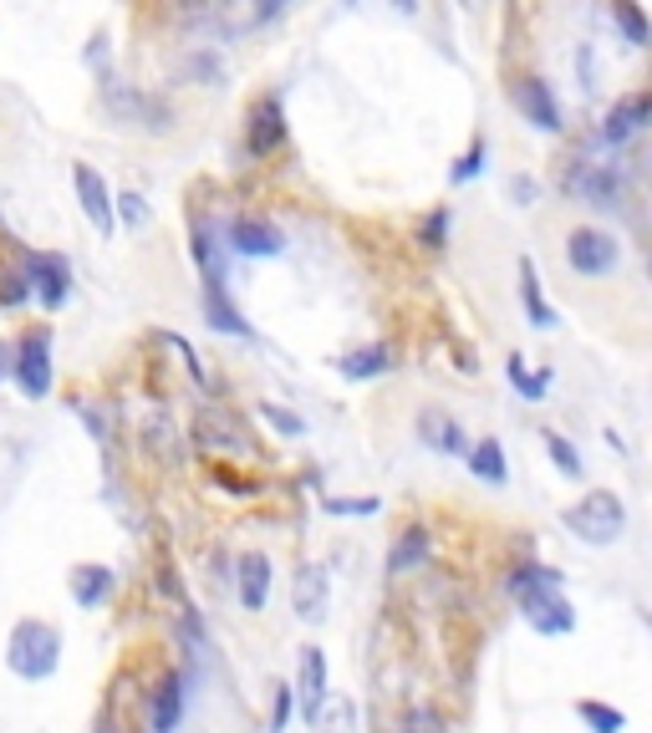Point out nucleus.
Instances as JSON below:
<instances>
[{"label":"nucleus","instance_id":"obj_1","mask_svg":"<svg viewBox=\"0 0 652 733\" xmlns=\"http://www.w3.org/2000/svg\"><path fill=\"white\" fill-rule=\"evenodd\" d=\"M510 591H515L520 612H525V621L540 637H566V631L577 627V612L561 596V571H550V566H520L510 575Z\"/></svg>","mask_w":652,"mask_h":733},{"label":"nucleus","instance_id":"obj_2","mask_svg":"<svg viewBox=\"0 0 652 733\" xmlns=\"http://www.w3.org/2000/svg\"><path fill=\"white\" fill-rule=\"evenodd\" d=\"M561 520H566V530H571L577 540L612 545V540H622V530H627V504L612 495V489H592V495H581Z\"/></svg>","mask_w":652,"mask_h":733},{"label":"nucleus","instance_id":"obj_3","mask_svg":"<svg viewBox=\"0 0 652 733\" xmlns=\"http://www.w3.org/2000/svg\"><path fill=\"white\" fill-rule=\"evenodd\" d=\"M5 662H11V673L26 677V683L51 677L57 673V662H61L57 627H46V621H21V627L11 631V642H5Z\"/></svg>","mask_w":652,"mask_h":733},{"label":"nucleus","instance_id":"obj_4","mask_svg":"<svg viewBox=\"0 0 652 733\" xmlns=\"http://www.w3.org/2000/svg\"><path fill=\"white\" fill-rule=\"evenodd\" d=\"M566 265L577 270V276H612L617 265H622V245L607 235V230H596V224H577L571 235H566Z\"/></svg>","mask_w":652,"mask_h":733},{"label":"nucleus","instance_id":"obj_5","mask_svg":"<svg viewBox=\"0 0 652 733\" xmlns=\"http://www.w3.org/2000/svg\"><path fill=\"white\" fill-rule=\"evenodd\" d=\"M15 382H21V393L31 397V403H42L46 393H51V331H26L21 337V347H15Z\"/></svg>","mask_w":652,"mask_h":733},{"label":"nucleus","instance_id":"obj_6","mask_svg":"<svg viewBox=\"0 0 652 733\" xmlns=\"http://www.w3.org/2000/svg\"><path fill=\"white\" fill-rule=\"evenodd\" d=\"M21 280H26L31 295H42V306H61L67 291H72V270L61 255H26L21 260Z\"/></svg>","mask_w":652,"mask_h":733},{"label":"nucleus","instance_id":"obj_7","mask_svg":"<svg viewBox=\"0 0 652 733\" xmlns=\"http://www.w3.org/2000/svg\"><path fill=\"white\" fill-rule=\"evenodd\" d=\"M230 249H235V255H245V260H270V255H281V249H286V235L270 220L240 214V220L230 224Z\"/></svg>","mask_w":652,"mask_h":733},{"label":"nucleus","instance_id":"obj_8","mask_svg":"<svg viewBox=\"0 0 652 733\" xmlns=\"http://www.w3.org/2000/svg\"><path fill=\"white\" fill-rule=\"evenodd\" d=\"M286 143V113H281V97H260L251 107V123H245V148L255 159H266L276 148Z\"/></svg>","mask_w":652,"mask_h":733},{"label":"nucleus","instance_id":"obj_9","mask_svg":"<svg viewBox=\"0 0 652 733\" xmlns=\"http://www.w3.org/2000/svg\"><path fill=\"white\" fill-rule=\"evenodd\" d=\"M72 189H77V205L88 209V220L103 230V235H113V194H107L103 174L92 168V163H72Z\"/></svg>","mask_w":652,"mask_h":733},{"label":"nucleus","instance_id":"obj_10","mask_svg":"<svg viewBox=\"0 0 652 733\" xmlns=\"http://www.w3.org/2000/svg\"><path fill=\"white\" fill-rule=\"evenodd\" d=\"M648 118H652L648 92H632V97H622V103L602 118V132H596V138H602V148H622L627 138H638V132L648 128Z\"/></svg>","mask_w":652,"mask_h":733},{"label":"nucleus","instance_id":"obj_11","mask_svg":"<svg viewBox=\"0 0 652 733\" xmlns=\"http://www.w3.org/2000/svg\"><path fill=\"white\" fill-rule=\"evenodd\" d=\"M515 107L525 113V118L535 123L540 132H561V107H556V92H550L546 77H520L515 82Z\"/></svg>","mask_w":652,"mask_h":733},{"label":"nucleus","instance_id":"obj_12","mask_svg":"<svg viewBox=\"0 0 652 733\" xmlns=\"http://www.w3.org/2000/svg\"><path fill=\"white\" fill-rule=\"evenodd\" d=\"M418 439H423V449H433V454H464V449H469L459 418H449L444 408L418 412Z\"/></svg>","mask_w":652,"mask_h":733},{"label":"nucleus","instance_id":"obj_13","mask_svg":"<svg viewBox=\"0 0 652 733\" xmlns=\"http://www.w3.org/2000/svg\"><path fill=\"white\" fill-rule=\"evenodd\" d=\"M520 306H525L531 326H540V331H556V326H561L556 306H550V301H546V291H540V270H535V260H531V255L520 260Z\"/></svg>","mask_w":652,"mask_h":733},{"label":"nucleus","instance_id":"obj_14","mask_svg":"<svg viewBox=\"0 0 652 733\" xmlns=\"http://www.w3.org/2000/svg\"><path fill=\"white\" fill-rule=\"evenodd\" d=\"M199 306H205V322L224 337H251V326L230 306V295H224V280H205V295H199Z\"/></svg>","mask_w":652,"mask_h":733},{"label":"nucleus","instance_id":"obj_15","mask_svg":"<svg viewBox=\"0 0 652 733\" xmlns=\"http://www.w3.org/2000/svg\"><path fill=\"white\" fill-rule=\"evenodd\" d=\"M291 596H296L301 621H322V616H326V596H331V581H326L322 566H301Z\"/></svg>","mask_w":652,"mask_h":733},{"label":"nucleus","instance_id":"obj_16","mask_svg":"<svg viewBox=\"0 0 652 733\" xmlns=\"http://www.w3.org/2000/svg\"><path fill=\"white\" fill-rule=\"evenodd\" d=\"M581 199L592 209H617V199H622V168H612V163H596V168H586L581 174Z\"/></svg>","mask_w":652,"mask_h":733},{"label":"nucleus","instance_id":"obj_17","mask_svg":"<svg viewBox=\"0 0 652 733\" xmlns=\"http://www.w3.org/2000/svg\"><path fill=\"white\" fill-rule=\"evenodd\" d=\"M296 693H301L306 719L326 703V652H322V647H306V652H301V688Z\"/></svg>","mask_w":652,"mask_h":733},{"label":"nucleus","instance_id":"obj_18","mask_svg":"<svg viewBox=\"0 0 652 733\" xmlns=\"http://www.w3.org/2000/svg\"><path fill=\"white\" fill-rule=\"evenodd\" d=\"M266 596H270V560L260 550H251L240 560V602H245V612H260Z\"/></svg>","mask_w":652,"mask_h":733},{"label":"nucleus","instance_id":"obj_19","mask_svg":"<svg viewBox=\"0 0 652 733\" xmlns=\"http://www.w3.org/2000/svg\"><path fill=\"white\" fill-rule=\"evenodd\" d=\"M464 458H469L475 479H485V485H504V479H510V464H504L500 439H479V443H469V449H464Z\"/></svg>","mask_w":652,"mask_h":733},{"label":"nucleus","instance_id":"obj_20","mask_svg":"<svg viewBox=\"0 0 652 733\" xmlns=\"http://www.w3.org/2000/svg\"><path fill=\"white\" fill-rule=\"evenodd\" d=\"M387 366H393V352H387L383 341H372V347H357V352L341 357V377H347V382H368V377H383Z\"/></svg>","mask_w":652,"mask_h":733},{"label":"nucleus","instance_id":"obj_21","mask_svg":"<svg viewBox=\"0 0 652 733\" xmlns=\"http://www.w3.org/2000/svg\"><path fill=\"white\" fill-rule=\"evenodd\" d=\"M178 713H184V693H178V677L168 673L153 688V703H149V723H153V733H174V723H178Z\"/></svg>","mask_w":652,"mask_h":733},{"label":"nucleus","instance_id":"obj_22","mask_svg":"<svg viewBox=\"0 0 652 733\" xmlns=\"http://www.w3.org/2000/svg\"><path fill=\"white\" fill-rule=\"evenodd\" d=\"M194 260H199L205 280H224V249L209 220H194Z\"/></svg>","mask_w":652,"mask_h":733},{"label":"nucleus","instance_id":"obj_23","mask_svg":"<svg viewBox=\"0 0 652 733\" xmlns=\"http://www.w3.org/2000/svg\"><path fill=\"white\" fill-rule=\"evenodd\" d=\"M72 596L82 606H103L113 596V571L107 566H77L72 571Z\"/></svg>","mask_w":652,"mask_h":733},{"label":"nucleus","instance_id":"obj_24","mask_svg":"<svg viewBox=\"0 0 652 733\" xmlns=\"http://www.w3.org/2000/svg\"><path fill=\"white\" fill-rule=\"evenodd\" d=\"M312 729L316 733H357V708H352V698H331V703H322L312 713Z\"/></svg>","mask_w":652,"mask_h":733},{"label":"nucleus","instance_id":"obj_25","mask_svg":"<svg viewBox=\"0 0 652 733\" xmlns=\"http://www.w3.org/2000/svg\"><path fill=\"white\" fill-rule=\"evenodd\" d=\"M577 713H581V723H586L592 733H622L627 729V719L617 713V708L592 703V698H586V703H577Z\"/></svg>","mask_w":652,"mask_h":733},{"label":"nucleus","instance_id":"obj_26","mask_svg":"<svg viewBox=\"0 0 652 733\" xmlns=\"http://www.w3.org/2000/svg\"><path fill=\"white\" fill-rule=\"evenodd\" d=\"M423 556H429V535H423V530H408V535L398 540V550H393V575L414 571Z\"/></svg>","mask_w":652,"mask_h":733},{"label":"nucleus","instance_id":"obj_27","mask_svg":"<svg viewBox=\"0 0 652 733\" xmlns=\"http://www.w3.org/2000/svg\"><path fill=\"white\" fill-rule=\"evenodd\" d=\"M449 230H454V209L449 205H439L423 220V230H418V240H423V249H444V240H449Z\"/></svg>","mask_w":652,"mask_h":733},{"label":"nucleus","instance_id":"obj_28","mask_svg":"<svg viewBox=\"0 0 652 733\" xmlns=\"http://www.w3.org/2000/svg\"><path fill=\"white\" fill-rule=\"evenodd\" d=\"M546 449H550V464H556L566 479H581V454L561 439V433H546Z\"/></svg>","mask_w":652,"mask_h":733},{"label":"nucleus","instance_id":"obj_29","mask_svg":"<svg viewBox=\"0 0 652 733\" xmlns=\"http://www.w3.org/2000/svg\"><path fill=\"white\" fill-rule=\"evenodd\" d=\"M612 11H617V21H622L627 42H632V46H642V42H648V21H642V11L632 5V0H612Z\"/></svg>","mask_w":652,"mask_h":733},{"label":"nucleus","instance_id":"obj_30","mask_svg":"<svg viewBox=\"0 0 652 733\" xmlns=\"http://www.w3.org/2000/svg\"><path fill=\"white\" fill-rule=\"evenodd\" d=\"M168 11H174L178 26H199V21H209V15L220 11V0H174Z\"/></svg>","mask_w":652,"mask_h":733},{"label":"nucleus","instance_id":"obj_31","mask_svg":"<svg viewBox=\"0 0 652 733\" xmlns=\"http://www.w3.org/2000/svg\"><path fill=\"white\" fill-rule=\"evenodd\" d=\"M504 372H510V382H515V393L520 397H540L546 393V377H531V372H525V357H510V366H504Z\"/></svg>","mask_w":652,"mask_h":733},{"label":"nucleus","instance_id":"obj_32","mask_svg":"<svg viewBox=\"0 0 652 733\" xmlns=\"http://www.w3.org/2000/svg\"><path fill=\"white\" fill-rule=\"evenodd\" d=\"M291 713H296V688H286V683H276V708H270V733H286Z\"/></svg>","mask_w":652,"mask_h":733},{"label":"nucleus","instance_id":"obj_33","mask_svg":"<svg viewBox=\"0 0 652 733\" xmlns=\"http://www.w3.org/2000/svg\"><path fill=\"white\" fill-rule=\"evenodd\" d=\"M143 433H149L153 454H168V458H178V454H174V428H168V418H159V412H153L149 423H143Z\"/></svg>","mask_w":652,"mask_h":733},{"label":"nucleus","instance_id":"obj_34","mask_svg":"<svg viewBox=\"0 0 652 733\" xmlns=\"http://www.w3.org/2000/svg\"><path fill=\"white\" fill-rule=\"evenodd\" d=\"M485 153H489V143H485V138H475V143H469V153L459 159V168H454V184H469V178L485 168Z\"/></svg>","mask_w":652,"mask_h":733},{"label":"nucleus","instance_id":"obj_35","mask_svg":"<svg viewBox=\"0 0 652 733\" xmlns=\"http://www.w3.org/2000/svg\"><path fill=\"white\" fill-rule=\"evenodd\" d=\"M535 199H540V184H535L531 174H515L510 178V205H520V209H531Z\"/></svg>","mask_w":652,"mask_h":733},{"label":"nucleus","instance_id":"obj_36","mask_svg":"<svg viewBox=\"0 0 652 733\" xmlns=\"http://www.w3.org/2000/svg\"><path fill=\"white\" fill-rule=\"evenodd\" d=\"M326 514H377V499H322Z\"/></svg>","mask_w":652,"mask_h":733},{"label":"nucleus","instance_id":"obj_37","mask_svg":"<svg viewBox=\"0 0 652 733\" xmlns=\"http://www.w3.org/2000/svg\"><path fill=\"white\" fill-rule=\"evenodd\" d=\"M113 205L123 209V220L133 224V230H138V224H149V205H143L138 194H123V199H113Z\"/></svg>","mask_w":652,"mask_h":733},{"label":"nucleus","instance_id":"obj_38","mask_svg":"<svg viewBox=\"0 0 652 733\" xmlns=\"http://www.w3.org/2000/svg\"><path fill=\"white\" fill-rule=\"evenodd\" d=\"M260 412H266V418H270L276 428H281V433H291V439L301 433V418H296V412H281L276 403H260Z\"/></svg>","mask_w":652,"mask_h":733},{"label":"nucleus","instance_id":"obj_39","mask_svg":"<svg viewBox=\"0 0 652 733\" xmlns=\"http://www.w3.org/2000/svg\"><path fill=\"white\" fill-rule=\"evenodd\" d=\"M403 733H439V713L418 708V713H408V719H403Z\"/></svg>","mask_w":652,"mask_h":733},{"label":"nucleus","instance_id":"obj_40","mask_svg":"<svg viewBox=\"0 0 652 733\" xmlns=\"http://www.w3.org/2000/svg\"><path fill=\"white\" fill-rule=\"evenodd\" d=\"M393 11H403V15H414V11H418V0H393Z\"/></svg>","mask_w":652,"mask_h":733},{"label":"nucleus","instance_id":"obj_41","mask_svg":"<svg viewBox=\"0 0 652 733\" xmlns=\"http://www.w3.org/2000/svg\"><path fill=\"white\" fill-rule=\"evenodd\" d=\"M97 733H113V723H107V713H103V719H97Z\"/></svg>","mask_w":652,"mask_h":733},{"label":"nucleus","instance_id":"obj_42","mask_svg":"<svg viewBox=\"0 0 652 733\" xmlns=\"http://www.w3.org/2000/svg\"><path fill=\"white\" fill-rule=\"evenodd\" d=\"M0 377H5V352H0Z\"/></svg>","mask_w":652,"mask_h":733}]
</instances>
